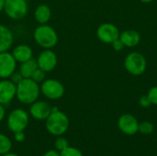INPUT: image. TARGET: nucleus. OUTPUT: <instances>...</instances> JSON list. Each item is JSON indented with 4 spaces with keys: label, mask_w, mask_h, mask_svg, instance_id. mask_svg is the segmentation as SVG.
Instances as JSON below:
<instances>
[{
    "label": "nucleus",
    "mask_w": 157,
    "mask_h": 156,
    "mask_svg": "<svg viewBox=\"0 0 157 156\" xmlns=\"http://www.w3.org/2000/svg\"><path fill=\"white\" fill-rule=\"evenodd\" d=\"M52 17V10L49 6L42 4L36 7L34 10V18L40 24H46Z\"/></svg>",
    "instance_id": "obj_17"
},
{
    "label": "nucleus",
    "mask_w": 157,
    "mask_h": 156,
    "mask_svg": "<svg viewBox=\"0 0 157 156\" xmlns=\"http://www.w3.org/2000/svg\"><path fill=\"white\" fill-rule=\"evenodd\" d=\"M12 55L17 63H24L33 58V51L27 44H19L15 47L12 51Z\"/></svg>",
    "instance_id": "obj_14"
},
{
    "label": "nucleus",
    "mask_w": 157,
    "mask_h": 156,
    "mask_svg": "<svg viewBox=\"0 0 157 156\" xmlns=\"http://www.w3.org/2000/svg\"><path fill=\"white\" fill-rule=\"evenodd\" d=\"M139 104H140V106H141L142 108H149V107L152 105V103H151V101H150V99H149V97H148L147 95L142 96V97H140V99H139Z\"/></svg>",
    "instance_id": "obj_25"
},
{
    "label": "nucleus",
    "mask_w": 157,
    "mask_h": 156,
    "mask_svg": "<svg viewBox=\"0 0 157 156\" xmlns=\"http://www.w3.org/2000/svg\"><path fill=\"white\" fill-rule=\"evenodd\" d=\"M17 86L11 80H0V104L6 105L10 103L16 97Z\"/></svg>",
    "instance_id": "obj_13"
},
{
    "label": "nucleus",
    "mask_w": 157,
    "mask_h": 156,
    "mask_svg": "<svg viewBox=\"0 0 157 156\" xmlns=\"http://www.w3.org/2000/svg\"><path fill=\"white\" fill-rule=\"evenodd\" d=\"M14 139L17 143H22L25 141L26 135H25L24 131H17V132H14Z\"/></svg>",
    "instance_id": "obj_27"
},
{
    "label": "nucleus",
    "mask_w": 157,
    "mask_h": 156,
    "mask_svg": "<svg viewBox=\"0 0 157 156\" xmlns=\"http://www.w3.org/2000/svg\"><path fill=\"white\" fill-rule=\"evenodd\" d=\"M4 11L11 19L19 20L28 13V2L25 0H5Z\"/></svg>",
    "instance_id": "obj_7"
},
{
    "label": "nucleus",
    "mask_w": 157,
    "mask_h": 156,
    "mask_svg": "<svg viewBox=\"0 0 157 156\" xmlns=\"http://www.w3.org/2000/svg\"><path fill=\"white\" fill-rule=\"evenodd\" d=\"M37 63L39 68L43 70L45 73H49L53 71L57 66L58 58L52 49H44L37 58Z\"/></svg>",
    "instance_id": "obj_8"
},
{
    "label": "nucleus",
    "mask_w": 157,
    "mask_h": 156,
    "mask_svg": "<svg viewBox=\"0 0 157 156\" xmlns=\"http://www.w3.org/2000/svg\"><path fill=\"white\" fill-rule=\"evenodd\" d=\"M154 130H155V126L150 121H143V122L139 123L138 132H140L144 135H149V134L153 133Z\"/></svg>",
    "instance_id": "obj_20"
},
{
    "label": "nucleus",
    "mask_w": 157,
    "mask_h": 156,
    "mask_svg": "<svg viewBox=\"0 0 157 156\" xmlns=\"http://www.w3.org/2000/svg\"><path fill=\"white\" fill-rule=\"evenodd\" d=\"M37 68H38L37 60L32 58L29 61L21 63L18 72L23 78H30Z\"/></svg>",
    "instance_id": "obj_18"
},
{
    "label": "nucleus",
    "mask_w": 157,
    "mask_h": 156,
    "mask_svg": "<svg viewBox=\"0 0 157 156\" xmlns=\"http://www.w3.org/2000/svg\"><path fill=\"white\" fill-rule=\"evenodd\" d=\"M119 29L112 23H102L97 29V37L104 43H112L120 38Z\"/></svg>",
    "instance_id": "obj_9"
},
{
    "label": "nucleus",
    "mask_w": 157,
    "mask_h": 156,
    "mask_svg": "<svg viewBox=\"0 0 157 156\" xmlns=\"http://www.w3.org/2000/svg\"><path fill=\"white\" fill-rule=\"evenodd\" d=\"M14 41L12 31L6 26L0 25V52L7 51Z\"/></svg>",
    "instance_id": "obj_16"
},
{
    "label": "nucleus",
    "mask_w": 157,
    "mask_h": 156,
    "mask_svg": "<svg viewBox=\"0 0 157 156\" xmlns=\"http://www.w3.org/2000/svg\"><path fill=\"white\" fill-rule=\"evenodd\" d=\"M2 156H19L18 154H15V153H11V152H9V153H7V154H4V155Z\"/></svg>",
    "instance_id": "obj_32"
},
{
    "label": "nucleus",
    "mask_w": 157,
    "mask_h": 156,
    "mask_svg": "<svg viewBox=\"0 0 157 156\" xmlns=\"http://www.w3.org/2000/svg\"><path fill=\"white\" fill-rule=\"evenodd\" d=\"M70 121L67 115L59 110L56 107L52 108V113L45 120V127L47 131L53 136H62L69 129Z\"/></svg>",
    "instance_id": "obj_2"
},
{
    "label": "nucleus",
    "mask_w": 157,
    "mask_h": 156,
    "mask_svg": "<svg viewBox=\"0 0 157 156\" xmlns=\"http://www.w3.org/2000/svg\"><path fill=\"white\" fill-rule=\"evenodd\" d=\"M111 44H112V48H113L115 51H120L123 50V48L125 47L124 44L122 43V41L120 40V38L117 39L116 40H114Z\"/></svg>",
    "instance_id": "obj_26"
},
{
    "label": "nucleus",
    "mask_w": 157,
    "mask_h": 156,
    "mask_svg": "<svg viewBox=\"0 0 157 156\" xmlns=\"http://www.w3.org/2000/svg\"><path fill=\"white\" fill-rule=\"evenodd\" d=\"M42 156H60V152H58L55 149H52V150H49V151L45 152L42 154Z\"/></svg>",
    "instance_id": "obj_29"
},
{
    "label": "nucleus",
    "mask_w": 157,
    "mask_h": 156,
    "mask_svg": "<svg viewBox=\"0 0 157 156\" xmlns=\"http://www.w3.org/2000/svg\"><path fill=\"white\" fill-rule=\"evenodd\" d=\"M60 156H84L82 152L75 148V147H72V146H68L66 149L63 150L62 152H60Z\"/></svg>",
    "instance_id": "obj_22"
},
{
    "label": "nucleus",
    "mask_w": 157,
    "mask_h": 156,
    "mask_svg": "<svg viewBox=\"0 0 157 156\" xmlns=\"http://www.w3.org/2000/svg\"><path fill=\"white\" fill-rule=\"evenodd\" d=\"M16 97L24 105H30L38 100L40 88L38 83L31 78H22L17 85Z\"/></svg>",
    "instance_id": "obj_1"
},
{
    "label": "nucleus",
    "mask_w": 157,
    "mask_h": 156,
    "mask_svg": "<svg viewBox=\"0 0 157 156\" xmlns=\"http://www.w3.org/2000/svg\"><path fill=\"white\" fill-rule=\"evenodd\" d=\"M6 116V109L4 108V105L0 104V122L5 119Z\"/></svg>",
    "instance_id": "obj_30"
},
{
    "label": "nucleus",
    "mask_w": 157,
    "mask_h": 156,
    "mask_svg": "<svg viewBox=\"0 0 157 156\" xmlns=\"http://www.w3.org/2000/svg\"><path fill=\"white\" fill-rule=\"evenodd\" d=\"M147 96H148L152 105L157 106V86H153L149 89Z\"/></svg>",
    "instance_id": "obj_24"
},
{
    "label": "nucleus",
    "mask_w": 157,
    "mask_h": 156,
    "mask_svg": "<svg viewBox=\"0 0 157 156\" xmlns=\"http://www.w3.org/2000/svg\"><path fill=\"white\" fill-rule=\"evenodd\" d=\"M17 67V62L12 53L5 51L0 52V78L7 79L15 72Z\"/></svg>",
    "instance_id": "obj_10"
},
{
    "label": "nucleus",
    "mask_w": 157,
    "mask_h": 156,
    "mask_svg": "<svg viewBox=\"0 0 157 156\" xmlns=\"http://www.w3.org/2000/svg\"><path fill=\"white\" fill-rule=\"evenodd\" d=\"M25 1H27V2H29V1H30V0H25Z\"/></svg>",
    "instance_id": "obj_34"
},
{
    "label": "nucleus",
    "mask_w": 157,
    "mask_h": 156,
    "mask_svg": "<svg viewBox=\"0 0 157 156\" xmlns=\"http://www.w3.org/2000/svg\"><path fill=\"white\" fill-rule=\"evenodd\" d=\"M118 128L125 135H134L138 132L139 121L132 114H123L119 118Z\"/></svg>",
    "instance_id": "obj_11"
},
{
    "label": "nucleus",
    "mask_w": 157,
    "mask_h": 156,
    "mask_svg": "<svg viewBox=\"0 0 157 156\" xmlns=\"http://www.w3.org/2000/svg\"><path fill=\"white\" fill-rule=\"evenodd\" d=\"M40 93L48 99L57 100L63 97L65 89L63 85L56 79H45L40 86Z\"/></svg>",
    "instance_id": "obj_6"
},
{
    "label": "nucleus",
    "mask_w": 157,
    "mask_h": 156,
    "mask_svg": "<svg viewBox=\"0 0 157 156\" xmlns=\"http://www.w3.org/2000/svg\"><path fill=\"white\" fill-rule=\"evenodd\" d=\"M141 2H143V3H145V4H148V3H151V2H153L154 0H140Z\"/></svg>",
    "instance_id": "obj_33"
},
{
    "label": "nucleus",
    "mask_w": 157,
    "mask_h": 156,
    "mask_svg": "<svg viewBox=\"0 0 157 156\" xmlns=\"http://www.w3.org/2000/svg\"><path fill=\"white\" fill-rule=\"evenodd\" d=\"M10 78H11V81L13 82V83H15L16 85L23 78L22 76H21V74H19V72L18 73H17V72H15L11 76H10Z\"/></svg>",
    "instance_id": "obj_28"
},
{
    "label": "nucleus",
    "mask_w": 157,
    "mask_h": 156,
    "mask_svg": "<svg viewBox=\"0 0 157 156\" xmlns=\"http://www.w3.org/2000/svg\"><path fill=\"white\" fill-rule=\"evenodd\" d=\"M120 40L125 47L133 48L140 43L141 36L139 32L134 29H126L120 34Z\"/></svg>",
    "instance_id": "obj_15"
},
{
    "label": "nucleus",
    "mask_w": 157,
    "mask_h": 156,
    "mask_svg": "<svg viewBox=\"0 0 157 156\" xmlns=\"http://www.w3.org/2000/svg\"><path fill=\"white\" fill-rule=\"evenodd\" d=\"M68 146H69L68 141L62 136H58L54 141V147L55 150H57L58 152H62L63 150L66 149Z\"/></svg>",
    "instance_id": "obj_21"
},
{
    "label": "nucleus",
    "mask_w": 157,
    "mask_h": 156,
    "mask_svg": "<svg viewBox=\"0 0 157 156\" xmlns=\"http://www.w3.org/2000/svg\"><path fill=\"white\" fill-rule=\"evenodd\" d=\"M5 9V0H0V13Z\"/></svg>",
    "instance_id": "obj_31"
},
{
    "label": "nucleus",
    "mask_w": 157,
    "mask_h": 156,
    "mask_svg": "<svg viewBox=\"0 0 157 156\" xmlns=\"http://www.w3.org/2000/svg\"><path fill=\"white\" fill-rule=\"evenodd\" d=\"M52 107L46 101L36 100L29 107V115L36 120H46L52 113Z\"/></svg>",
    "instance_id": "obj_12"
},
{
    "label": "nucleus",
    "mask_w": 157,
    "mask_h": 156,
    "mask_svg": "<svg viewBox=\"0 0 157 156\" xmlns=\"http://www.w3.org/2000/svg\"><path fill=\"white\" fill-rule=\"evenodd\" d=\"M33 39L35 42L43 49H52L58 43V34L56 30L47 24H41L34 29Z\"/></svg>",
    "instance_id": "obj_3"
},
{
    "label": "nucleus",
    "mask_w": 157,
    "mask_h": 156,
    "mask_svg": "<svg viewBox=\"0 0 157 156\" xmlns=\"http://www.w3.org/2000/svg\"><path fill=\"white\" fill-rule=\"evenodd\" d=\"M45 72L43 71V70H41L40 68H37L36 70H35V72L33 73V74L31 75V79L33 80V81H35L36 83H42L44 80H45Z\"/></svg>",
    "instance_id": "obj_23"
},
{
    "label": "nucleus",
    "mask_w": 157,
    "mask_h": 156,
    "mask_svg": "<svg viewBox=\"0 0 157 156\" xmlns=\"http://www.w3.org/2000/svg\"><path fill=\"white\" fill-rule=\"evenodd\" d=\"M124 67L129 74L134 76H139L145 72L147 62L142 53L133 51L126 56L124 60Z\"/></svg>",
    "instance_id": "obj_5"
},
{
    "label": "nucleus",
    "mask_w": 157,
    "mask_h": 156,
    "mask_svg": "<svg viewBox=\"0 0 157 156\" xmlns=\"http://www.w3.org/2000/svg\"><path fill=\"white\" fill-rule=\"evenodd\" d=\"M12 149V142L10 139L3 134L0 133V155H4L7 153H9Z\"/></svg>",
    "instance_id": "obj_19"
},
{
    "label": "nucleus",
    "mask_w": 157,
    "mask_h": 156,
    "mask_svg": "<svg viewBox=\"0 0 157 156\" xmlns=\"http://www.w3.org/2000/svg\"><path fill=\"white\" fill-rule=\"evenodd\" d=\"M29 122V113L22 108L13 109L7 116L6 125L11 132L24 131Z\"/></svg>",
    "instance_id": "obj_4"
}]
</instances>
